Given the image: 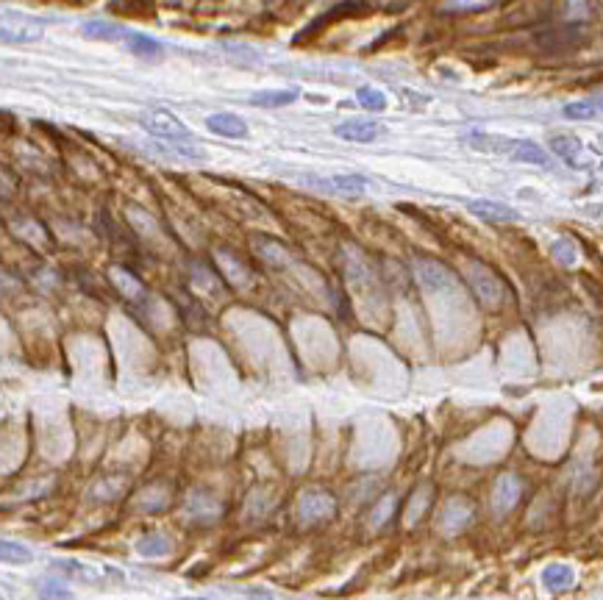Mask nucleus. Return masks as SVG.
<instances>
[{
    "instance_id": "11",
    "label": "nucleus",
    "mask_w": 603,
    "mask_h": 600,
    "mask_svg": "<svg viewBox=\"0 0 603 600\" xmlns=\"http://www.w3.org/2000/svg\"><path fill=\"white\" fill-rule=\"evenodd\" d=\"M467 142L484 153H501V156H512L514 153V145L517 139H509V136H498V134H481V131H473L467 134Z\"/></svg>"
},
{
    "instance_id": "28",
    "label": "nucleus",
    "mask_w": 603,
    "mask_h": 600,
    "mask_svg": "<svg viewBox=\"0 0 603 600\" xmlns=\"http://www.w3.org/2000/svg\"><path fill=\"white\" fill-rule=\"evenodd\" d=\"M489 3L492 0H445V12H478Z\"/></svg>"
},
{
    "instance_id": "14",
    "label": "nucleus",
    "mask_w": 603,
    "mask_h": 600,
    "mask_svg": "<svg viewBox=\"0 0 603 600\" xmlns=\"http://www.w3.org/2000/svg\"><path fill=\"white\" fill-rule=\"evenodd\" d=\"M550 150L559 156V158H564L567 164H578V156H581V139L578 136H573V134H556V136H550Z\"/></svg>"
},
{
    "instance_id": "27",
    "label": "nucleus",
    "mask_w": 603,
    "mask_h": 600,
    "mask_svg": "<svg viewBox=\"0 0 603 600\" xmlns=\"http://www.w3.org/2000/svg\"><path fill=\"white\" fill-rule=\"evenodd\" d=\"M550 251H553V256H556L561 264H575V259H578V253H575V245H573L570 239H556Z\"/></svg>"
},
{
    "instance_id": "20",
    "label": "nucleus",
    "mask_w": 603,
    "mask_h": 600,
    "mask_svg": "<svg viewBox=\"0 0 603 600\" xmlns=\"http://www.w3.org/2000/svg\"><path fill=\"white\" fill-rule=\"evenodd\" d=\"M136 553L139 556H147V558H156V556H164L170 553V539L161 536V534H147L136 542Z\"/></svg>"
},
{
    "instance_id": "21",
    "label": "nucleus",
    "mask_w": 603,
    "mask_h": 600,
    "mask_svg": "<svg viewBox=\"0 0 603 600\" xmlns=\"http://www.w3.org/2000/svg\"><path fill=\"white\" fill-rule=\"evenodd\" d=\"M125 42H128V48H131V53H136V56H159L164 48H161V42H156V39H150V37H142V34H128L125 37Z\"/></svg>"
},
{
    "instance_id": "17",
    "label": "nucleus",
    "mask_w": 603,
    "mask_h": 600,
    "mask_svg": "<svg viewBox=\"0 0 603 600\" xmlns=\"http://www.w3.org/2000/svg\"><path fill=\"white\" fill-rule=\"evenodd\" d=\"M331 183H334L336 194H350V197H359L367 189V178L356 175V172H339V175L331 178Z\"/></svg>"
},
{
    "instance_id": "4",
    "label": "nucleus",
    "mask_w": 603,
    "mask_h": 600,
    "mask_svg": "<svg viewBox=\"0 0 603 600\" xmlns=\"http://www.w3.org/2000/svg\"><path fill=\"white\" fill-rule=\"evenodd\" d=\"M415 275L420 281L423 289L429 292H451L456 289V275L453 270H448L442 262L437 259H426V256H417L415 259Z\"/></svg>"
},
{
    "instance_id": "6",
    "label": "nucleus",
    "mask_w": 603,
    "mask_h": 600,
    "mask_svg": "<svg viewBox=\"0 0 603 600\" xmlns=\"http://www.w3.org/2000/svg\"><path fill=\"white\" fill-rule=\"evenodd\" d=\"M298 511H300L303 522H320V520H325V517H331L336 511V500L328 492L309 489V492H303V498L298 503Z\"/></svg>"
},
{
    "instance_id": "5",
    "label": "nucleus",
    "mask_w": 603,
    "mask_h": 600,
    "mask_svg": "<svg viewBox=\"0 0 603 600\" xmlns=\"http://www.w3.org/2000/svg\"><path fill=\"white\" fill-rule=\"evenodd\" d=\"M45 23L37 17H28L23 12H3V26H0V34H3V42H37L42 39Z\"/></svg>"
},
{
    "instance_id": "9",
    "label": "nucleus",
    "mask_w": 603,
    "mask_h": 600,
    "mask_svg": "<svg viewBox=\"0 0 603 600\" xmlns=\"http://www.w3.org/2000/svg\"><path fill=\"white\" fill-rule=\"evenodd\" d=\"M467 209L476 217L487 220V223H514L520 217L512 206H503V203H498V200H470Z\"/></svg>"
},
{
    "instance_id": "16",
    "label": "nucleus",
    "mask_w": 603,
    "mask_h": 600,
    "mask_svg": "<svg viewBox=\"0 0 603 600\" xmlns=\"http://www.w3.org/2000/svg\"><path fill=\"white\" fill-rule=\"evenodd\" d=\"M298 100L295 89H276V92H256L251 95V106H262V109H281Z\"/></svg>"
},
{
    "instance_id": "22",
    "label": "nucleus",
    "mask_w": 603,
    "mask_h": 600,
    "mask_svg": "<svg viewBox=\"0 0 603 600\" xmlns=\"http://www.w3.org/2000/svg\"><path fill=\"white\" fill-rule=\"evenodd\" d=\"M356 100H359V106L367 109V111H384V109H386V95L378 92V89H372V87H361V89L356 92Z\"/></svg>"
},
{
    "instance_id": "15",
    "label": "nucleus",
    "mask_w": 603,
    "mask_h": 600,
    "mask_svg": "<svg viewBox=\"0 0 603 600\" xmlns=\"http://www.w3.org/2000/svg\"><path fill=\"white\" fill-rule=\"evenodd\" d=\"M512 158H514V161H525V164H537V167H548V164H550L548 150H542V147H539L537 142H531V139H517Z\"/></svg>"
},
{
    "instance_id": "19",
    "label": "nucleus",
    "mask_w": 603,
    "mask_h": 600,
    "mask_svg": "<svg viewBox=\"0 0 603 600\" xmlns=\"http://www.w3.org/2000/svg\"><path fill=\"white\" fill-rule=\"evenodd\" d=\"M89 39H117V37H128V31L123 26H114V23H103V20H92L81 28Z\"/></svg>"
},
{
    "instance_id": "3",
    "label": "nucleus",
    "mask_w": 603,
    "mask_h": 600,
    "mask_svg": "<svg viewBox=\"0 0 603 600\" xmlns=\"http://www.w3.org/2000/svg\"><path fill=\"white\" fill-rule=\"evenodd\" d=\"M465 278L470 284V289L476 292V298L487 306V309H498L503 300V281L481 262H467L465 267Z\"/></svg>"
},
{
    "instance_id": "1",
    "label": "nucleus",
    "mask_w": 603,
    "mask_h": 600,
    "mask_svg": "<svg viewBox=\"0 0 603 600\" xmlns=\"http://www.w3.org/2000/svg\"><path fill=\"white\" fill-rule=\"evenodd\" d=\"M139 125H142L147 134H153V136H159V139H164V142H170V145H178V142H189V139H192V131H189L170 109H159V106L145 109V111L139 114Z\"/></svg>"
},
{
    "instance_id": "26",
    "label": "nucleus",
    "mask_w": 603,
    "mask_h": 600,
    "mask_svg": "<svg viewBox=\"0 0 603 600\" xmlns=\"http://www.w3.org/2000/svg\"><path fill=\"white\" fill-rule=\"evenodd\" d=\"M39 597L42 600H75V594L64 583H59V581H45L39 586Z\"/></svg>"
},
{
    "instance_id": "18",
    "label": "nucleus",
    "mask_w": 603,
    "mask_h": 600,
    "mask_svg": "<svg viewBox=\"0 0 603 600\" xmlns=\"http://www.w3.org/2000/svg\"><path fill=\"white\" fill-rule=\"evenodd\" d=\"M186 511H189V517H195V520H215V517L220 514V503L209 500L206 495H192L189 503H186Z\"/></svg>"
},
{
    "instance_id": "13",
    "label": "nucleus",
    "mask_w": 603,
    "mask_h": 600,
    "mask_svg": "<svg viewBox=\"0 0 603 600\" xmlns=\"http://www.w3.org/2000/svg\"><path fill=\"white\" fill-rule=\"evenodd\" d=\"M573 581H575V575H573V570L567 564H548L542 570V583L550 592H564V589L573 586Z\"/></svg>"
},
{
    "instance_id": "10",
    "label": "nucleus",
    "mask_w": 603,
    "mask_h": 600,
    "mask_svg": "<svg viewBox=\"0 0 603 600\" xmlns=\"http://www.w3.org/2000/svg\"><path fill=\"white\" fill-rule=\"evenodd\" d=\"M206 128L217 136H228V139H245L248 136V122L237 114H212L206 120Z\"/></svg>"
},
{
    "instance_id": "25",
    "label": "nucleus",
    "mask_w": 603,
    "mask_h": 600,
    "mask_svg": "<svg viewBox=\"0 0 603 600\" xmlns=\"http://www.w3.org/2000/svg\"><path fill=\"white\" fill-rule=\"evenodd\" d=\"M561 114H564L567 120H592V117L597 114V106H595V103H589V100H578V103H570V106H564V109H561Z\"/></svg>"
},
{
    "instance_id": "29",
    "label": "nucleus",
    "mask_w": 603,
    "mask_h": 600,
    "mask_svg": "<svg viewBox=\"0 0 603 600\" xmlns=\"http://www.w3.org/2000/svg\"><path fill=\"white\" fill-rule=\"evenodd\" d=\"M178 600H206V597H178Z\"/></svg>"
},
{
    "instance_id": "24",
    "label": "nucleus",
    "mask_w": 603,
    "mask_h": 600,
    "mask_svg": "<svg viewBox=\"0 0 603 600\" xmlns=\"http://www.w3.org/2000/svg\"><path fill=\"white\" fill-rule=\"evenodd\" d=\"M111 275H114V281H117V287L123 289V295H128V298H139L145 289H142V284L131 275V273H123L120 267H114L111 270Z\"/></svg>"
},
{
    "instance_id": "12",
    "label": "nucleus",
    "mask_w": 603,
    "mask_h": 600,
    "mask_svg": "<svg viewBox=\"0 0 603 600\" xmlns=\"http://www.w3.org/2000/svg\"><path fill=\"white\" fill-rule=\"evenodd\" d=\"M470 520H473L470 503H467V500H451L448 509H445V514H442V528H445L448 534H456V531H462Z\"/></svg>"
},
{
    "instance_id": "2",
    "label": "nucleus",
    "mask_w": 603,
    "mask_h": 600,
    "mask_svg": "<svg viewBox=\"0 0 603 600\" xmlns=\"http://www.w3.org/2000/svg\"><path fill=\"white\" fill-rule=\"evenodd\" d=\"M53 567L81 583H89V586H106V583H123L125 575L117 570V567H109V564H87V561H78V558H64V561H53Z\"/></svg>"
},
{
    "instance_id": "23",
    "label": "nucleus",
    "mask_w": 603,
    "mask_h": 600,
    "mask_svg": "<svg viewBox=\"0 0 603 600\" xmlns=\"http://www.w3.org/2000/svg\"><path fill=\"white\" fill-rule=\"evenodd\" d=\"M0 553H3V561H9V564H28V561L34 558L26 545L12 542V539H3V545H0Z\"/></svg>"
},
{
    "instance_id": "7",
    "label": "nucleus",
    "mask_w": 603,
    "mask_h": 600,
    "mask_svg": "<svg viewBox=\"0 0 603 600\" xmlns=\"http://www.w3.org/2000/svg\"><path fill=\"white\" fill-rule=\"evenodd\" d=\"M523 495V484L514 473H503L498 481H495V489H492V509L495 514H509L517 500Z\"/></svg>"
},
{
    "instance_id": "8",
    "label": "nucleus",
    "mask_w": 603,
    "mask_h": 600,
    "mask_svg": "<svg viewBox=\"0 0 603 600\" xmlns=\"http://www.w3.org/2000/svg\"><path fill=\"white\" fill-rule=\"evenodd\" d=\"M334 134H336L339 139H348V142H361V145H367V142H375L378 136H384V125H378V122H370V120H348V122L336 125V128H334Z\"/></svg>"
}]
</instances>
